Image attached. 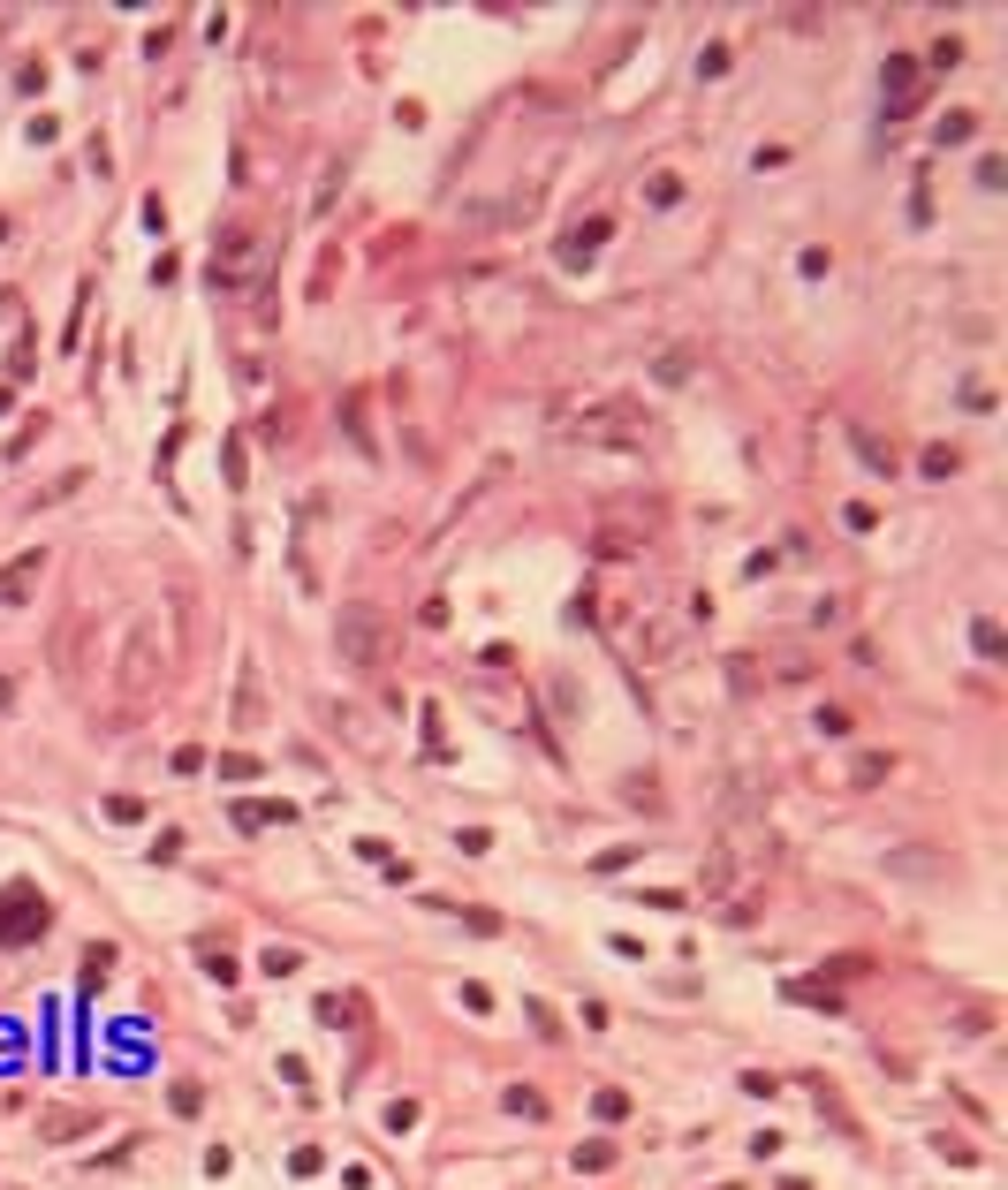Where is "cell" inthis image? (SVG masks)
Here are the masks:
<instances>
[{
    "label": "cell",
    "instance_id": "obj_32",
    "mask_svg": "<svg viewBox=\"0 0 1008 1190\" xmlns=\"http://www.w3.org/2000/svg\"><path fill=\"white\" fill-rule=\"evenodd\" d=\"M592 1114H600V1122H622V1114H629V1099H622V1091L606 1085V1091H600V1099H592Z\"/></svg>",
    "mask_w": 1008,
    "mask_h": 1190
},
{
    "label": "cell",
    "instance_id": "obj_18",
    "mask_svg": "<svg viewBox=\"0 0 1008 1190\" xmlns=\"http://www.w3.org/2000/svg\"><path fill=\"white\" fill-rule=\"evenodd\" d=\"M917 471H925V478H955V471H963V448H948V440H932V448L917 455Z\"/></svg>",
    "mask_w": 1008,
    "mask_h": 1190
},
{
    "label": "cell",
    "instance_id": "obj_29",
    "mask_svg": "<svg viewBox=\"0 0 1008 1190\" xmlns=\"http://www.w3.org/2000/svg\"><path fill=\"white\" fill-rule=\"evenodd\" d=\"M99 979H114V948H106V940L84 956V986H99Z\"/></svg>",
    "mask_w": 1008,
    "mask_h": 1190
},
{
    "label": "cell",
    "instance_id": "obj_39",
    "mask_svg": "<svg viewBox=\"0 0 1008 1190\" xmlns=\"http://www.w3.org/2000/svg\"><path fill=\"white\" fill-rule=\"evenodd\" d=\"M167 1099H175V1114H198V1107H205V1091H198V1085H175Z\"/></svg>",
    "mask_w": 1008,
    "mask_h": 1190
},
{
    "label": "cell",
    "instance_id": "obj_9",
    "mask_svg": "<svg viewBox=\"0 0 1008 1190\" xmlns=\"http://www.w3.org/2000/svg\"><path fill=\"white\" fill-rule=\"evenodd\" d=\"M606 235H614V220H584V228H569V235H561V266H592Z\"/></svg>",
    "mask_w": 1008,
    "mask_h": 1190
},
{
    "label": "cell",
    "instance_id": "obj_41",
    "mask_svg": "<svg viewBox=\"0 0 1008 1190\" xmlns=\"http://www.w3.org/2000/svg\"><path fill=\"white\" fill-rule=\"evenodd\" d=\"M720 1190H735V1183H720Z\"/></svg>",
    "mask_w": 1008,
    "mask_h": 1190
},
{
    "label": "cell",
    "instance_id": "obj_13",
    "mask_svg": "<svg viewBox=\"0 0 1008 1190\" xmlns=\"http://www.w3.org/2000/svg\"><path fill=\"white\" fill-rule=\"evenodd\" d=\"M38 569H46V554H38V546H31V554H15V562L0 569V606H15V599L31 592V577H38Z\"/></svg>",
    "mask_w": 1008,
    "mask_h": 1190
},
{
    "label": "cell",
    "instance_id": "obj_27",
    "mask_svg": "<svg viewBox=\"0 0 1008 1190\" xmlns=\"http://www.w3.org/2000/svg\"><path fill=\"white\" fill-rule=\"evenodd\" d=\"M334 190H341V160H326V175H318V198H311V220H326Z\"/></svg>",
    "mask_w": 1008,
    "mask_h": 1190
},
{
    "label": "cell",
    "instance_id": "obj_38",
    "mask_svg": "<svg viewBox=\"0 0 1008 1190\" xmlns=\"http://www.w3.org/2000/svg\"><path fill=\"white\" fill-rule=\"evenodd\" d=\"M409 1122H417V1099H395V1107H387V1130H395V1137H403Z\"/></svg>",
    "mask_w": 1008,
    "mask_h": 1190
},
{
    "label": "cell",
    "instance_id": "obj_34",
    "mask_svg": "<svg viewBox=\"0 0 1008 1190\" xmlns=\"http://www.w3.org/2000/svg\"><path fill=\"white\" fill-rule=\"evenodd\" d=\"M258 963H266V971H274V979H289V971H296L303 956H296V948H266V956H258Z\"/></svg>",
    "mask_w": 1008,
    "mask_h": 1190
},
{
    "label": "cell",
    "instance_id": "obj_12",
    "mask_svg": "<svg viewBox=\"0 0 1008 1190\" xmlns=\"http://www.w3.org/2000/svg\"><path fill=\"white\" fill-rule=\"evenodd\" d=\"M296 819V804H281V796H243L235 804V826H289Z\"/></svg>",
    "mask_w": 1008,
    "mask_h": 1190
},
{
    "label": "cell",
    "instance_id": "obj_15",
    "mask_svg": "<svg viewBox=\"0 0 1008 1190\" xmlns=\"http://www.w3.org/2000/svg\"><path fill=\"white\" fill-rule=\"evenodd\" d=\"M887 774H895V751H857L849 759V789H880Z\"/></svg>",
    "mask_w": 1008,
    "mask_h": 1190
},
{
    "label": "cell",
    "instance_id": "obj_10",
    "mask_svg": "<svg viewBox=\"0 0 1008 1190\" xmlns=\"http://www.w3.org/2000/svg\"><path fill=\"white\" fill-rule=\"evenodd\" d=\"M311 1008H318L326 1031H357V1024H364V993H318Z\"/></svg>",
    "mask_w": 1008,
    "mask_h": 1190
},
{
    "label": "cell",
    "instance_id": "obj_28",
    "mask_svg": "<svg viewBox=\"0 0 1008 1190\" xmlns=\"http://www.w3.org/2000/svg\"><path fill=\"white\" fill-rule=\"evenodd\" d=\"M84 1130H92L84 1114H46V1137H54V1145H69V1137H84Z\"/></svg>",
    "mask_w": 1008,
    "mask_h": 1190
},
{
    "label": "cell",
    "instance_id": "obj_36",
    "mask_svg": "<svg viewBox=\"0 0 1008 1190\" xmlns=\"http://www.w3.org/2000/svg\"><path fill=\"white\" fill-rule=\"evenodd\" d=\"M523 1008H531V1024H538V1031H546V1039H561V1016H554V1008H546V1001H523Z\"/></svg>",
    "mask_w": 1008,
    "mask_h": 1190
},
{
    "label": "cell",
    "instance_id": "obj_35",
    "mask_svg": "<svg viewBox=\"0 0 1008 1190\" xmlns=\"http://www.w3.org/2000/svg\"><path fill=\"white\" fill-rule=\"evenodd\" d=\"M819 728L826 736H849V705H819Z\"/></svg>",
    "mask_w": 1008,
    "mask_h": 1190
},
{
    "label": "cell",
    "instance_id": "obj_26",
    "mask_svg": "<svg viewBox=\"0 0 1008 1190\" xmlns=\"http://www.w3.org/2000/svg\"><path fill=\"white\" fill-rule=\"evenodd\" d=\"M334 274H341V251H318V281H311V303L334 297Z\"/></svg>",
    "mask_w": 1008,
    "mask_h": 1190
},
{
    "label": "cell",
    "instance_id": "obj_2",
    "mask_svg": "<svg viewBox=\"0 0 1008 1190\" xmlns=\"http://www.w3.org/2000/svg\"><path fill=\"white\" fill-rule=\"evenodd\" d=\"M561 440H645L652 432V409L645 402H584V409H554Z\"/></svg>",
    "mask_w": 1008,
    "mask_h": 1190
},
{
    "label": "cell",
    "instance_id": "obj_8",
    "mask_svg": "<svg viewBox=\"0 0 1008 1190\" xmlns=\"http://www.w3.org/2000/svg\"><path fill=\"white\" fill-rule=\"evenodd\" d=\"M880 84H887V114H895V121H903V114H917V61H909V54H895V61H887V77H880Z\"/></svg>",
    "mask_w": 1008,
    "mask_h": 1190
},
{
    "label": "cell",
    "instance_id": "obj_31",
    "mask_svg": "<svg viewBox=\"0 0 1008 1190\" xmlns=\"http://www.w3.org/2000/svg\"><path fill=\"white\" fill-rule=\"evenodd\" d=\"M645 198H652V205H675V198H683V175H652V183H645Z\"/></svg>",
    "mask_w": 1008,
    "mask_h": 1190
},
{
    "label": "cell",
    "instance_id": "obj_40",
    "mask_svg": "<svg viewBox=\"0 0 1008 1190\" xmlns=\"http://www.w3.org/2000/svg\"><path fill=\"white\" fill-rule=\"evenodd\" d=\"M0 705H15V683H8V675H0Z\"/></svg>",
    "mask_w": 1008,
    "mask_h": 1190
},
{
    "label": "cell",
    "instance_id": "obj_11",
    "mask_svg": "<svg viewBox=\"0 0 1008 1190\" xmlns=\"http://www.w3.org/2000/svg\"><path fill=\"white\" fill-rule=\"evenodd\" d=\"M698 888H706V894H728V888H735V834H720V842H712V857H706V872H698Z\"/></svg>",
    "mask_w": 1008,
    "mask_h": 1190
},
{
    "label": "cell",
    "instance_id": "obj_33",
    "mask_svg": "<svg viewBox=\"0 0 1008 1190\" xmlns=\"http://www.w3.org/2000/svg\"><path fill=\"white\" fill-rule=\"evenodd\" d=\"M925 61H932V69H955V61H963V38H932V54H925Z\"/></svg>",
    "mask_w": 1008,
    "mask_h": 1190
},
{
    "label": "cell",
    "instance_id": "obj_17",
    "mask_svg": "<svg viewBox=\"0 0 1008 1190\" xmlns=\"http://www.w3.org/2000/svg\"><path fill=\"white\" fill-rule=\"evenodd\" d=\"M425 910H455L471 933H501V910H486V902H471V910H463V902H448V894H425Z\"/></svg>",
    "mask_w": 1008,
    "mask_h": 1190
},
{
    "label": "cell",
    "instance_id": "obj_25",
    "mask_svg": "<svg viewBox=\"0 0 1008 1190\" xmlns=\"http://www.w3.org/2000/svg\"><path fill=\"white\" fill-rule=\"evenodd\" d=\"M220 774H228V782H258V774H266V766H258V759H251V751H220Z\"/></svg>",
    "mask_w": 1008,
    "mask_h": 1190
},
{
    "label": "cell",
    "instance_id": "obj_20",
    "mask_svg": "<svg viewBox=\"0 0 1008 1190\" xmlns=\"http://www.w3.org/2000/svg\"><path fill=\"white\" fill-rule=\"evenodd\" d=\"M971 645H978V660H1008V637H1001V622H971Z\"/></svg>",
    "mask_w": 1008,
    "mask_h": 1190
},
{
    "label": "cell",
    "instance_id": "obj_21",
    "mask_svg": "<svg viewBox=\"0 0 1008 1190\" xmlns=\"http://www.w3.org/2000/svg\"><path fill=\"white\" fill-rule=\"evenodd\" d=\"M508 1114H523V1122H538V1114H546V1099H538V1091L531 1085H508V1099H501Z\"/></svg>",
    "mask_w": 1008,
    "mask_h": 1190
},
{
    "label": "cell",
    "instance_id": "obj_6",
    "mask_svg": "<svg viewBox=\"0 0 1008 1190\" xmlns=\"http://www.w3.org/2000/svg\"><path fill=\"white\" fill-rule=\"evenodd\" d=\"M629 660L668 668V660H675V622H637V629H629Z\"/></svg>",
    "mask_w": 1008,
    "mask_h": 1190
},
{
    "label": "cell",
    "instance_id": "obj_22",
    "mask_svg": "<svg viewBox=\"0 0 1008 1190\" xmlns=\"http://www.w3.org/2000/svg\"><path fill=\"white\" fill-rule=\"evenodd\" d=\"M600 1168H614V1145H606V1137L577 1145V1176H600Z\"/></svg>",
    "mask_w": 1008,
    "mask_h": 1190
},
{
    "label": "cell",
    "instance_id": "obj_5",
    "mask_svg": "<svg viewBox=\"0 0 1008 1190\" xmlns=\"http://www.w3.org/2000/svg\"><path fill=\"white\" fill-rule=\"evenodd\" d=\"M46 894L31 888V880H15V888H0V948H31L38 933H46Z\"/></svg>",
    "mask_w": 1008,
    "mask_h": 1190
},
{
    "label": "cell",
    "instance_id": "obj_30",
    "mask_svg": "<svg viewBox=\"0 0 1008 1190\" xmlns=\"http://www.w3.org/2000/svg\"><path fill=\"white\" fill-rule=\"evenodd\" d=\"M842 523H849V531H880V508H872V500H849Z\"/></svg>",
    "mask_w": 1008,
    "mask_h": 1190
},
{
    "label": "cell",
    "instance_id": "obj_4",
    "mask_svg": "<svg viewBox=\"0 0 1008 1190\" xmlns=\"http://www.w3.org/2000/svg\"><path fill=\"white\" fill-rule=\"evenodd\" d=\"M258 274H266V243H258V228H251V220H228V228L212 235V289L243 297Z\"/></svg>",
    "mask_w": 1008,
    "mask_h": 1190
},
{
    "label": "cell",
    "instance_id": "obj_37",
    "mask_svg": "<svg viewBox=\"0 0 1008 1190\" xmlns=\"http://www.w3.org/2000/svg\"><path fill=\"white\" fill-rule=\"evenodd\" d=\"M932 1145H940V1160H955V1168H971V1160H978V1153H971L963 1137H932Z\"/></svg>",
    "mask_w": 1008,
    "mask_h": 1190
},
{
    "label": "cell",
    "instance_id": "obj_3",
    "mask_svg": "<svg viewBox=\"0 0 1008 1190\" xmlns=\"http://www.w3.org/2000/svg\"><path fill=\"white\" fill-rule=\"evenodd\" d=\"M152 675H160V629L137 622L129 645H121V683H114V720H137L152 705Z\"/></svg>",
    "mask_w": 1008,
    "mask_h": 1190
},
{
    "label": "cell",
    "instance_id": "obj_19",
    "mask_svg": "<svg viewBox=\"0 0 1008 1190\" xmlns=\"http://www.w3.org/2000/svg\"><path fill=\"white\" fill-rule=\"evenodd\" d=\"M781 993H789V1001H804V1008H826V1016H842V993H834V986H811V979H789Z\"/></svg>",
    "mask_w": 1008,
    "mask_h": 1190
},
{
    "label": "cell",
    "instance_id": "obj_7",
    "mask_svg": "<svg viewBox=\"0 0 1008 1190\" xmlns=\"http://www.w3.org/2000/svg\"><path fill=\"white\" fill-rule=\"evenodd\" d=\"M417 736H425V759H432V766H455V743H448V713H440V697L417 705Z\"/></svg>",
    "mask_w": 1008,
    "mask_h": 1190
},
{
    "label": "cell",
    "instance_id": "obj_1",
    "mask_svg": "<svg viewBox=\"0 0 1008 1190\" xmlns=\"http://www.w3.org/2000/svg\"><path fill=\"white\" fill-rule=\"evenodd\" d=\"M334 645H341V660H349V668L380 675V668H387V645H395V622H387L372 599H349V606L334 614Z\"/></svg>",
    "mask_w": 1008,
    "mask_h": 1190
},
{
    "label": "cell",
    "instance_id": "obj_14",
    "mask_svg": "<svg viewBox=\"0 0 1008 1190\" xmlns=\"http://www.w3.org/2000/svg\"><path fill=\"white\" fill-rule=\"evenodd\" d=\"M266 720V697H258V668L243 660V675H235V728H258Z\"/></svg>",
    "mask_w": 1008,
    "mask_h": 1190
},
{
    "label": "cell",
    "instance_id": "obj_16",
    "mask_svg": "<svg viewBox=\"0 0 1008 1190\" xmlns=\"http://www.w3.org/2000/svg\"><path fill=\"white\" fill-rule=\"evenodd\" d=\"M341 425H349V440H357V455L372 463V455H380V440H372V417H364V395H341Z\"/></svg>",
    "mask_w": 1008,
    "mask_h": 1190
},
{
    "label": "cell",
    "instance_id": "obj_23",
    "mask_svg": "<svg viewBox=\"0 0 1008 1190\" xmlns=\"http://www.w3.org/2000/svg\"><path fill=\"white\" fill-rule=\"evenodd\" d=\"M971 129H978V114H971V106H955V114L940 121V144H971Z\"/></svg>",
    "mask_w": 1008,
    "mask_h": 1190
},
{
    "label": "cell",
    "instance_id": "obj_24",
    "mask_svg": "<svg viewBox=\"0 0 1008 1190\" xmlns=\"http://www.w3.org/2000/svg\"><path fill=\"white\" fill-rule=\"evenodd\" d=\"M849 440H857V455H865V471H895V455H887V448H880V440H872V432H865V425H857V432H849Z\"/></svg>",
    "mask_w": 1008,
    "mask_h": 1190
}]
</instances>
